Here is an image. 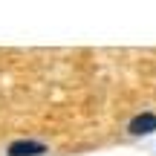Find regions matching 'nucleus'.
<instances>
[{"label":"nucleus","instance_id":"2","mask_svg":"<svg viewBox=\"0 0 156 156\" xmlns=\"http://www.w3.org/2000/svg\"><path fill=\"white\" fill-rule=\"evenodd\" d=\"M32 153H44V145L26 142V145H12V151H9V156H32Z\"/></svg>","mask_w":156,"mask_h":156},{"label":"nucleus","instance_id":"1","mask_svg":"<svg viewBox=\"0 0 156 156\" xmlns=\"http://www.w3.org/2000/svg\"><path fill=\"white\" fill-rule=\"evenodd\" d=\"M151 130H156V116H139V119H133L130 122V133H136V136H142V133H151Z\"/></svg>","mask_w":156,"mask_h":156}]
</instances>
